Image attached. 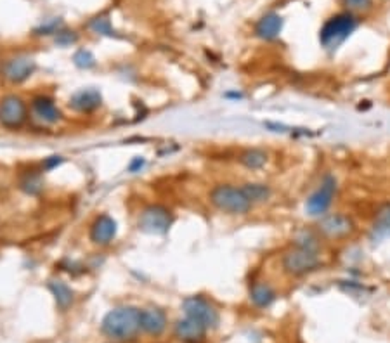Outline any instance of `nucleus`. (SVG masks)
I'll return each instance as SVG.
<instances>
[{
    "mask_svg": "<svg viewBox=\"0 0 390 343\" xmlns=\"http://www.w3.org/2000/svg\"><path fill=\"white\" fill-rule=\"evenodd\" d=\"M279 265L281 271L290 278H306V276L321 271L325 260H323V253L290 244L281 253Z\"/></svg>",
    "mask_w": 390,
    "mask_h": 343,
    "instance_id": "obj_2",
    "label": "nucleus"
},
{
    "mask_svg": "<svg viewBox=\"0 0 390 343\" xmlns=\"http://www.w3.org/2000/svg\"><path fill=\"white\" fill-rule=\"evenodd\" d=\"M208 201L217 212L225 215H248L253 210V203L248 200L243 187L236 184H217L210 189Z\"/></svg>",
    "mask_w": 390,
    "mask_h": 343,
    "instance_id": "obj_1",
    "label": "nucleus"
},
{
    "mask_svg": "<svg viewBox=\"0 0 390 343\" xmlns=\"http://www.w3.org/2000/svg\"><path fill=\"white\" fill-rule=\"evenodd\" d=\"M101 330L113 340H132L140 331V310L135 307H118V309L108 312L106 317L103 319Z\"/></svg>",
    "mask_w": 390,
    "mask_h": 343,
    "instance_id": "obj_3",
    "label": "nucleus"
},
{
    "mask_svg": "<svg viewBox=\"0 0 390 343\" xmlns=\"http://www.w3.org/2000/svg\"><path fill=\"white\" fill-rule=\"evenodd\" d=\"M30 116V106L21 96L9 94L0 101V123L7 128H19Z\"/></svg>",
    "mask_w": 390,
    "mask_h": 343,
    "instance_id": "obj_7",
    "label": "nucleus"
},
{
    "mask_svg": "<svg viewBox=\"0 0 390 343\" xmlns=\"http://www.w3.org/2000/svg\"><path fill=\"white\" fill-rule=\"evenodd\" d=\"M387 237H390V201L378 206L369 224V240L385 241Z\"/></svg>",
    "mask_w": 390,
    "mask_h": 343,
    "instance_id": "obj_10",
    "label": "nucleus"
},
{
    "mask_svg": "<svg viewBox=\"0 0 390 343\" xmlns=\"http://www.w3.org/2000/svg\"><path fill=\"white\" fill-rule=\"evenodd\" d=\"M184 312L186 317L194 319L205 326L206 330H212L218 325V312L208 300L201 298V296H189L184 302Z\"/></svg>",
    "mask_w": 390,
    "mask_h": 343,
    "instance_id": "obj_8",
    "label": "nucleus"
},
{
    "mask_svg": "<svg viewBox=\"0 0 390 343\" xmlns=\"http://www.w3.org/2000/svg\"><path fill=\"white\" fill-rule=\"evenodd\" d=\"M338 193V181L335 175L326 174L323 175L319 186L312 191V194L306 201V212L311 217H323L330 212L331 205H333L335 198Z\"/></svg>",
    "mask_w": 390,
    "mask_h": 343,
    "instance_id": "obj_6",
    "label": "nucleus"
},
{
    "mask_svg": "<svg viewBox=\"0 0 390 343\" xmlns=\"http://www.w3.org/2000/svg\"><path fill=\"white\" fill-rule=\"evenodd\" d=\"M343 6L347 7V13H364L372 9L373 0H342Z\"/></svg>",
    "mask_w": 390,
    "mask_h": 343,
    "instance_id": "obj_22",
    "label": "nucleus"
},
{
    "mask_svg": "<svg viewBox=\"0 0 390 343\" xmlns=\"http://www.w3.org/2000/svg\"><path fill=\"white\" fill-rule=\"evenodd\" d=\"M115 234H116L115 220L108 215H101L94 220L89 236H91L92 243L99 244V247H104V244H109L113 240H115Z\"/></svg>",
    "mask_w": 390,
    "mask_h": 343,
    "instance_id": "obj_11",
    "label": "nucleus"
},
{
    "mask_svg": "<svg viewBox=\"0 0 390 343\" xmlns=\"http://www.w3.org/2000/svg\"><path fill=\"white\" fill-rule=\"evenodd\" d=\"M140 224H143L144 231L163 232L167 231V227L170 225V215L167 210L153 206V208L143 212V220H140Z\"/></svg>",
    "mask_w": 390,
    "mask_h": 343,
    "instance_id": "obj_13",
    "label": "nucleus"
},
{
    "mask_svg": "<svg viewBox=\"0 0 390 343\" xmlns=\"http://www.w3.org/2000/svg\"><path fill=\"white\" fill-rule=\"evenodd\" d=\"M169 319L162 309H143L140 310V330L151 337H160L167 330Z\"/></svg>",
    "mask_w": 390,
    "mask_h": 343,
    "instance_id": "obj_9",
    "label": "nucleus"
},
{
    "mask_svg": "<svg viewBox=\"0 0 390 343\" xmlns=\"http://www.w3.org/2000/svg\"><path fill=\"white\" fill-rule=\"evenodd\" d=\"M240 163L248 170H260L267 165L269 153L262 147H248L240 154Z\"/></svg>",
    "mask_w": 390,
    "mask_h": 343,
    "instance_id": "obj_20",
    "label": "nucleus"
},
{
    "mask_svg": "<svg viewBox=\"0 0 390 343\" xmlns=\"http://www.w3.org/2000/svg\"><path fill=\"white\" fill-rule=\"evenodd\" d=\"M206 327L201 326L200 322H196L194 319L186 317L182 321H179L175 325V334H177L179 340L184 343H203L206 337Z\"/></svg>",
    "mask_w": 390,
    "mask_h": 343,
    "instance_id": "obj_12",
    "label": "nucleus"
},
{
    "mask_svg": "<svg viewBox=\"0 0 390 343\" xmlns=\"http://www.w3.org/2000/svg\"><path fill=\"white\" fill-rule=\"evenodd\" d=\"M0 66H2V62H0Z\"/></svg>",
    "mask_w": 390,
    "mask_h": 343,
    "instance_id": "obj_23",
    "label": "nucleus"
},
{
    "mask_svg": "<svg viewBox=\"0 0 390 343\" xmlns=\"http://www.w3.org/2000/svg\"><path fill=\"white\" fill-rule=\"evenodd\" d=\"M33 111L37 118H40L45 123H56L61 118V113L54 104V101L44 96L33 101Z\"/></svg>",
    "mask_w": 390,
    "mask_h": 343,
    "instance_id": "obj_18",
    "label": "nucleus"
},
{
    "mask_svg": "<svg viewBox=\"0 0 390 343\" xmlns=\"http://www.w3.org/2000/svg\"><path fill=\"white\" fill-rule=\"evenodd\" d=\"M250 298L255 303L257 307L264 309V307H269L276 300V291L274 288L269 283H264V281H255L250 288Z\"/></svg>",
    "mask_w": 390,
    "mask_h": 343,
    "instance_id": "obj_17",
    "label": "nucleus"
},
{
    "mask_svg": "<svg viewBox=\"0 0 390 343\" xmlns=\"http://www.w3.org/2000/svg\"><path fill=\"white\" fill-rule=\"evenodd\" d=\"M281 28H283V19H281L278 14L271 13L264 16V18L257 23L255 31L260 38H264V40H272V38L278 37Z\"/></svg>",
    "mask_w": 390,
    "mask_h": 343,
    "instance_id": "obj_19",
    "label": "nucleus"
},
{
    "mask_svg": "<svg viewBox=\"0 0 390 343\" xmlns=\"http://www.w3.org/2000/svg\"><path fill=\"white\" fill-rule=\"evenodd\" d=\"M31 72H33V61L25 56L14 57V60H11L4 66V77H6L7 80L14 81V84L26 80Z\"/></svg>",
    "mask_w": 390,
    "mask_h": 343,
    "instance_id": "obj_14",
    "label": "nucleus"
},
{
    "mask_svg": "<svg viewBox=\"0 0 390 343\" xmlns=\"http://www.w3.org/2000/svg\"><path fill=\"white\" fill-rule=\"evenodd\" d=\"M314 227L325 241H347L357 232L356 220L343 212H328L318 218Z\"/></svg>",
    "mask_w": 390,
    "mask_h": 343,
    "instance_id": "obj_4",
    "label": "nucleus"
},
{
    "mask_svg": "<svg viewBox=\"0 0 390 343\" xmlns=\"http://www.w3.org/2000/svg\"><path fill=\"white\" fill-rule=\"evenodd\" d=\"M52 291H54V295H56V300H57V303H60L61 309H66V307L72 305L73 291L69 290L66 284H62L61 281H57V283L52 284Z\"/></svg>",
    "mask_w": 390,
    "mask_h": 343,
    "instance_id": "obj_21",
    "label": "nucleus"
},
{
    "mask_svg": "<svg viewBox=\"0 0 390 343\" xmlns=\"http://www.w3.org/2000/svg\"><path fill=\"white\" fill-rule=\"evenodd\" d=\"M243 187L245 194L248 196V200L253 203V206L255 205H265V203H269L272 200V196H274V191H272V187L269 184H265V182H243L241 184Z\"/></svg>",
    "mask_w": 390,
    "mask_h": 343,
    "instance_id": "obj_16",
    "label": "nucleus"
},
{
    "mask_svg": "<svg viewBox=\"0 0 390 343\" xmlns=\"http://www.w3.org/2000/svg\"><path fill=\"white\" fill-rule=\"evenodd\" d=\"M291 244L300 248L311 249V252L323 253V248H325V240L321 237V234L314 229H300V231L295 232L294 241Z\"/></svg>",
    "mask_w": 390,
    "mask_h": 343,
    "instance_id": "obj_15",
    "label": "nucleus"
},
{
    "mask_svg": "<svg viewBox=\"0 0 390 343\" xmlns=\"http://www.w3.org/2000/svg\"><path fill=\"white\" fill-rule=\"evenodd\" d=\"M357 25V18L352 13H340L333 16L323 25L321 33H319L321 45L325 49H337L338 45L343 44L354 33Z\"/></svg>",
    "mask_w": 390,
    "mask_h": 343,
    "instance_id": "obj_5",
    "label": "nucleus"
}]
</instances>
